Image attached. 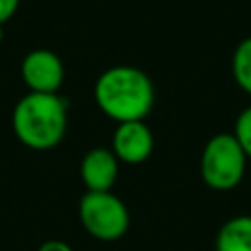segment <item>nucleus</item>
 <instances>
[{
  "label": "nucleus",
  "instance_id": "f257e3e1",
  "mask_svg": "<svg viewBox=\"0 0 251 251\" xmlns=\"http://www.w3.org/2000/svg\"><path fill=\"white\" fill-rule=\"evenodd\" d=\"M94 100L102 114L122 122L143 120L155 102L151 78L137 67L116 65L106 69L94 84Z\"/></svg>",
  "mask_w": 251,
  "mask_h": 251
},
{
  "label": "nucleus",
  "instance_id": "f03ea898",
  "mask_svg": "<svg viewBox=\"0 0 251 251\" xmlns=\"http://www.w3.org/2000/svg\"><path fill=\"white\" fill-rule=\"evenodd\" d=\"M16 137L29 149L45 151L59 145L67 131V104L53 92H27L12 112Z\"/></svg>",
  "mask_w": 251,
  "mask_h": 251
},
{
  "label": "nucleus",
  "instance_id": "7ed1b4c3",
  "mask_svg": "<svg viewBox=\"0 0 251 251\" xmlns=\"http://www.w3.org/2000/svg\"><path fill=\"white\" fill-rule=\"evenodd\" d=\"M247 155L233 133L214 135L200 159V173L204 182L214 190H231L239 184L245 173Z\"/></svg>",
  "mask_w": 251,
  "mask_h": 251
},
{
  "label": "nucleus",
  "instance_id": "20e7f679",
  "mask_svg": "<svg viewBox=\"0 0 251 251\" xmlns=\"http://www.w3.org/2000/svg\"><path fill=\"white\" fill-rule=\"evenodd\" d=\"M78 218L84 229L100 241H116L129 227L126 204L110 190H86L78 204Z\"/></svg>",
  "mask_w": 251,
  "mask_h": 251
},
{
  "label": "nucleus",
  "instance_id": "39448f33",
  "mask_svg": "<svg viewBox=\"0 0 251 251\" xmlns=\"http://www.w3.org/2000/svg\"><path fill=\"white\" fill-rule=\"evenodd\" d=\"M22 78L29 92L53 94L65 80L63 61L49 49H33L22 61Z\"/></svg>",
  "mask_w": 251,
  "mask_h": 251
},
{
  "label": "nucleus",
  "instance_id": "423d86ee",
  "mask_svg": "<svg viewBox=\"0 0 251 251\" xmlns=\"http://www.w3.org/2000/svg\"><path fill=\"white\" fill-rule=\"evenodd\" d=\"M153 133L143 120L118 124L112 137V153L118 161L127 165H139L149 159L153 151Z\"/></svg>",
  "mask_w": 251,
  "mask_h": 251
},
{
  "label": "nucleus",
  "instance_id": "0eeeda50",
  "mask_svg": "<svg viewBox=\"0 0 251 251\" xmlns=\"http://www.w3.org/2000/svg\"><path fill=\"white\" fill-rule=\"evenodd\" d=\"M118 163L112 149H90L80 161V178L86 190H110L118 178Z\"/></svg>",
  "mask_w": 251,
  "mask_h": 251
},
{
  "label": "nucleus",
  "instance_id": "6e6552de",
  "mask_svg": "<svg viewBox=\"0 0 251 251\" xmlns=\"http://www.w3.org/2000/svg\"><path fill=\"white\" fill-rule=\"evenodd\" d=\"M216 251H251V216L227 220L218 231Z\"/></svg>",
  "mask_w": 251,
  "mask_h": 251
},
{
  "label": "nucleus",
  "instance_id": "1a4fd4ad",
  "mask_svg": "<svg viewBox=\"0 0 251 251\" xmlns=\"http://www.w3.org/2000/svg\"><path fill=\"white\" fill-rule=\"evenodd\" d=\"M231 71L237 86L251 94V37H245L233 51Z\"/></svg>",
  "mask_w": 251,
  "mask_h": 251
},
{
  "label": "nucleus",
  "instance_id": "9d476101",
  "mask_svg": "<svg viewBox=\"0 0 251 251\" xmlns=\"http://www.w3.org/2000/svg\"><path fill=\"white\" fill-rule=\"evenodd\" d=\"M237 143L241 145L247 159H251V106L241 110V114L235 120V131H233Z\"/></svg>",
  "mask_w": 251,
  "mask_h": 251
},
{
  "label": "nucleus",
  "instance_id": "9b49d317",
  "mask_svg": "<svg viewBox=\"0 0 251 251\" xmlns=\"http://www.w3.org/2000/svg\"><path fill=\"white\" fill-rule=\"evenodd\" d=\"M20 0H0V25H4L18 10Z\"/></svg>",
  "mask_w": 251,
  "mask_h": 251
},
{
  "label": "nucleus",
  "instance_id": "f8f14e48",
  "mask_svg": "<svg viewBox=\"0 0 251 251\" xmlns=\"http://www.w3.org/2000/svg\"><path fill=\"white\" fill-rule=\"evenodd\" d=\"M37 251H75V249L69 243L61 241V239H49V241L41 243Z\"/></svg>",
  "mask_w": 251,
  "mask_h": 251
},
{
  "label": "nucleus",
  "instance_id": "ddd939ff",
  "mask_svg": "<svg viewBox=\"0 0 251 251\" xmlns=\"http://www.w3.org/2000/svg\"><path fill=\"white\" fill-rule=\"evenodd\" d=\"M2 39H4V29H2V25H0V43H2Z\"/></svg>",
  "mask_w": 251,
  "mask_h": 251
}]
</instances>
